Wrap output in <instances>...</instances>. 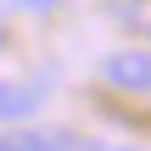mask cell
<instances>
[{"label":"cell","instance_id":"cell-1","mask_svg":"<svg viewBox=\"0 0 151 151\" xmlns=\"http://www.w3.org/2000/svg\"><path fill=\"white\" fill-rule=\"evenodd\" d=\"M106 78H112V90L151 95V50H140V45H129V50H112V56H106Z\"/></svg>","mask_w":151,"mask_h":151},{"label":"cell","instance_id":"cell-2","mask_svg":"<svg viewBox=\"0 0 151 151\" xmlns=\"http://www.w3.org/2000/svg\"><path fill=\"white\" fill-rule=\"evenodd\" d=\"M11 140H17V151H73V140H67V134H56V129H50V134L22 129V134H11Z\"/></svg>","mask_w":151,"mask_h":151},{"label":"cell","instance_id":"cell-3","mask_svg":"<svg viewBox=\"0 0 151 151\" xmlns=\"http://www.w3.org/2000/svg\"><path fill=\"white\" fill-rule=\"evenodd\" d=\"M17 6H28V11H50L56 0H17Z\"/></svg>","mask_w":151,"mask_h":151},{"label":"cell","instance_id":"cell-4","mask_svg":"<svg viewBox=\"0 0 151 151\" xmlns=\"http://www.w3.org/2000/svg\"><path fill=\"white\" fill-rule=\"evenodd\" d=\"M0 151H17V140H11V134H0Z\"/></svg>","mask_w":151,"mask_h":151},{"label":"cell","instance_id":"cell-5","mask_svg":"<svg viewBox=\"0 0 151 151\" xmlns=\"http://www.w3.org/2000/svg\"><path fill=\"white\" fill-rule=\"evenodd\" d=\"M0 45H6V28H0Z\"/></svg>","mask_w":151,"mask_h":151}]
</instances>
